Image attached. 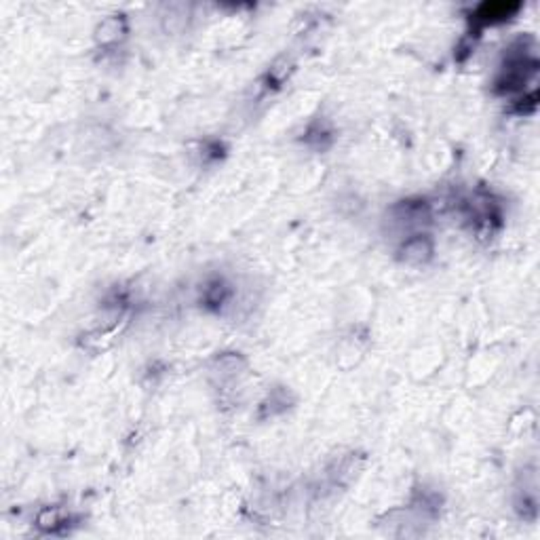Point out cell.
Masks as SVG:
<instances>
[{
  "label": "cell",
  "mask_w": 540,
  "mask_h": 540,
  "mask_svg": "<svg viewBox=\"0 0 540 540\" xmlns=\"http://www.w3.org/2000/svg\"><path fill=\"white\" fill-rule=\"evenodd\" d=\"M123 19H117V17H112V19H106L104 23H102V28H100V32H98V40L102 42V45H112V42H117L121 36H123Z\"/></svg>",
  "instance_id": "3957f363"
},
{
  "label": "cell",
  "mask_w": 540,
  "mask_h": 540,
  "mask_svg": "<svg viewBox=\"0 0 540 540\" xmlns=\"http://www.w3.org/2000/svg\"><path fill=\"white\" fill-rule=\"evenodd\" d=\"M66 526H68V517L59 509H45L36 517V528L47 534H59V530Z\"/></svg>",
  "instance_id": "7a4b0ae2"
},
{
  "label": "cell",
  "mask_w": 540,
  "mask_h": 540,
  "mask_svg": "<svg viewBox=\"0 0 540 540\" xmlns=\"http://www.w3.org/2000/svg\"><path fill=\"white\" fill-rule=\"evenodd\" d=\"M433 241L428 235H411L409 239H405L399 247V258L404 260L405 264H426L433 258Z\"/></svg>",
  "instance_id": "6da1fadb"
}]
</instances>
